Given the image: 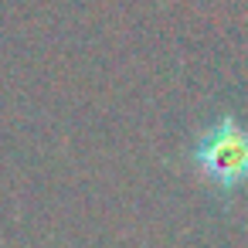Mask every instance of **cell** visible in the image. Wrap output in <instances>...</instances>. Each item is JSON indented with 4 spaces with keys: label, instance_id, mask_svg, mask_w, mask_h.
Instances as JSON below:
<instances>
[{
    "label": "cell",
    "instance_id": "1",
    "mask_svg": "<svg viewBox=\"0 0 248 248\" xmlns=\"http://www.w3.org/2000/svg\"><path fill=\"white\" fill-rule=\"evenodd\" d=\"M190 163L221 194H234L248 184V126L234 112H221L194 143Z\"/></svg>",
    "mask_w": 248,
    "mask_h": 248
}]
</instances>
